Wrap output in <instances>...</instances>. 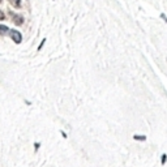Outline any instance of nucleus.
Wrapping results in <instances>:
<instances>
[{"instance_id": "4", "label": "nucleus", "mask_w": 167, "mask_h": 167, "mask_svg": "<svg viewBox=\"0 0 167 167\" xmlns=\"http://www.w3.org/2000/svg\"><path fill=\"white\" fill-rule=\"evenodd\" d=\"M9 4L12 5L13 8H16V9H20L22 7V2H21V0H9Z\"/></svg>"}, {"instance_id": "9", "label": "nucleus", "mask_w": 167, "mask_h": 167, "mask_svg": "<svg viewBox=\"0 0 167 167\" xmlns=\"http://www.w3.org/2000/svg\"><path fill=\"white\" fill-rule=\"evenodd\" d=\"M4 18H5V15L3 13V10H0V21L4 20Z\"/></svg>"}, {"instance_id": "11", "label": "nucleus", "mask_w": 167, "mask_h": 167, "mask_svg": "<svg viewBox=\"0 0 167 167\" xmlns=\"http://www.w3.org/2000/svg\"><path fill=\"white\" fill-rule=\"evenodd\" d=\"M2 2H3V0H0V3H2Z\"/></svg>"}, {"instance_id": "6", "label": "nucleus", "mask_w": 167, "mask_h": 167, "mask_svg": "<svg viewBox=\"0 0 167 167\" xmlns=\"http://www.w3.org/2000/svg\"><path fill=\"white\" fill-rule=\"evenodd\" d=\"M39 148H41V142H38V141L34 142V151H35V153L39 150Z\"/></svg>"}, {"instance_id": "10", "label": "nucleus", "mask_w": 167, "mask_h": 167, "mask_svg": "<svg viewBox=\"0 0 167 167\" xmlns=\"http://www.w3.org/2000/svg\"><path fill=\"white\" fill-rule=\"evenodd\" d=\"M60 133H61V136H63L64 138H67V137H68V136H67V133H65V132H63V131H60Z\"/></svg>"}, {"instance_id": "7", "label": "nucleus", "mask_w": 167, "mask_h": 167, "mask_svg": "<svg viewBox=\"0 0 167 167\" xmlns=\"http://www.w3.org/2000/svg\"><path fill=\"white\" fill-rule=\"evenodd\" d=\"M166 161H167V155H166V154H162V158H161V163H162V164H166Z\"/></svg>"}, {"instance_id": "5", "label": "nucleus", "mask_w": 167, "mask_h": 167, "mask_svg": "<svg viewBox=\"0 0 167 167\" xmlns=\"http://www.w3.org/2000/svg\"><path fill=\"white\" fill-rule=\"evenodd\" d=\"M133 140H136V141H145L146 136H144V135H135V136H133Z\"/></svg>"}, {"instance_id": "8", "label": "nucleus", "mask_w": 167, "mask_h": 167, "mask_svg": "<svg viewBox=\"0 0 167 167\" xmlns=\"http://www.w3.org/2000/svg\"><path fill=\"white\" fill-rule=\"evenodd\" d=\"M44 42H46V38H44V39H42V42L39 43V46H38V51H41V50H42V47L44 46Z\"/></svg>"}, {"instance_id": "3", "label": "nucleus", "mask_w": 167, "mask_h": 167, "mask_svg": "<svg viewBox=\"0 0 167 167\" xmlns=\"http://www.w3.org/2000/svg\"><path fill=\"white\" fill-rule=\"evenodd\" d=\"M9 31H10V29L7 25L0 24V35H7V34H9Z\"/></svg>"}, {"instance_id": "1", "label": "nucleus", "mask_w": 167, "mask_h": 167, "mask_svg": "<svg viewBox=\"0 0 167 167\" xmlns=\"http://www.w3.org/2000/svg\"><path fill=\"white\" fill-rule=\"evenodd\" d=\"M9 37H10V39H12L16 44H20V43L22 42V34H21V31H18V30H16V29H10Z\"/></svg>"}, {"instance_id": "2", "label": "nucleus", "mask_w": 167, "mask_h": 167, "mask_svg": "<svg viewBox=\"0 0 167 167\" xmlns=\"http://www.w3.org/2000/svg\"><path fill=\"white\" fill-rule=\"evenodd\" d=\"M12 18H13V22H15V25H17V26H20V25H22L24 24V17H22L21 15H12Z\"/></svg>"}]
</instances>
